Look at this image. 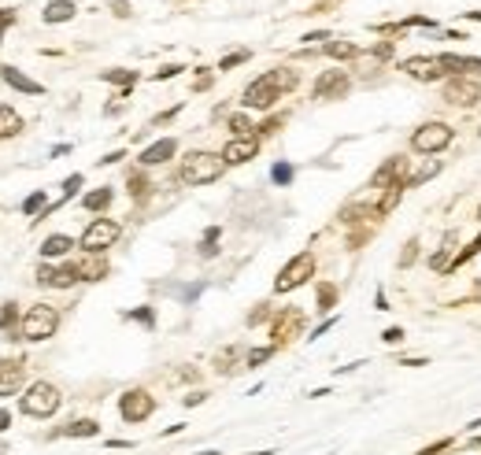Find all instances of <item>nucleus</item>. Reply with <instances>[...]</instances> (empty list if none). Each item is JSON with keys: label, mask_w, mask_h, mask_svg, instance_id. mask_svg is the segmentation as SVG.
Here are the masks:
<instances>
[{"label": "nucleus", "mask_w": 481, "mask_h": 455, "mask_svg": "<svg viewBox=\"0 0 481 455\" xmlns=\"http://www.w3.org/2000/svg\"><path fill=\"white\" fill-rule=\"evenodd\" d=\"M296 82H300V74H296L293 67H278V71H267V74H259L256 82H248L244 96H241V104L248 111H271L278 100H281V93H289Z\"/></svg>", "instance_id": "nucleus-1"}, {"label": "nucleus", "mask_w": 481, "mask_h": 455, "mask_svg": "<svg viewBox=\"0 0 481 455\" xmlns=\"http://www.w3.org/2000/svg\"><path fill=\"white\" fill-rule=\"evenodd\" d=\"M222 171H226V163L219 152H189L181 159V182L186 185H211L222 178Z\"/></svg>", "instance_id": "nucleus-2"}, {"label": "nucleus", "mask_w": 481, "mask_h": 455, "mask_svg": "<svg viewBox=\"0 0 481 455\" xmlns=\"http://www.w3.org/2000/svg\"><path fill=\"white\" fill-rule=\"evenodd\" d=\"M452 141H455V129L448 126V122H441V119H434V122H422V126L411 134V152H419V156H437V152H444Z\"/></svg>", "instance_id": "nucleus-3"}, {"label": "nucleus", "mask_w": 481, "mask_h": 455, "mask_svg": "<svg viewBox=\"0 0 481 455\" xmlns=\"http://www.w3.org/2000/svg\"><path fill=\"white\" fill-rule=\"evenodd\" d=\"M60 403H63V396L52 381H34L23 396V411L34 415V418H52L60 411Z\"/></svg>", "instance_id": "nucleus-4"}, {"label": "nucleus", "mask_w": 481, "mask_h": 455, "mask_svg": "<svg viewBox=\"0 0 481 455\" xmlns=\"http://www.w3.org/2000/svg\"><path fill=\"white\" fill-rule=\"evenodd\" d=\"M60 330V311L52 304H38L23 315V340H48Z\"/></svg>", "instance_id": "nucleus-5"}, {"label": "nucleus", "mask_w": 481, "mask_h": 455, "mask_svg": "<svg viewBox=\"0 0 481 455\" xmlns=\"http://www.w3.org/2000/svg\"><path fill=\"white\" fill-rule=\"evenodd\" d=\"M307 278H315V252H296L274 278V292H293L300 289Z\"/></svg>", "instance_id": "nucleus-6"}, {"label": "nucleus", "mask_w": 481, "mask_h": 455, "mask_svg": "<svg viewBox=\"0 0 481 455\" xmlns=\"http://www.w3.org/2000/svg\"><path fill=\"white\" fill-rule=\"evenodd\" d=\"M152 411H156V396L148 393V388H126V393L119 396V415H123V422H145V418H152Z\"/></svg>", "instance_id": "nucleus-7"}, {"label": "nucleus", "mask_w": 481, "mask_h": 455, "mask_svg": "<svg viewBox=\"0 0 481 455\" xmlns=\"http://www.w3.org/2000/svg\"><path fill=\"white\" fill-rule=\"evenodd\" d=\"M119 234H123V226L115 222V219H93L86 226V234H81L78 245L86 248V252H104V248H111L115 241H119Z\"/></svg>", "instance_id": "nucleus-8"}, {"label": "nucleus", "mask_w": 481, "mask_h": 455, "mask_svg": "<svg viewBox=\"0 0 481 455\" xmlns=\"http://www.w3.org/2000/svg\"><path fill=\"white\" fill-rule=\"evenodd\" d=\"M441 96H444V104H452V108H474L481 100V86L474 82V78H467V74H452L444 82Z\"/></svg>", "instance_id": "nucleus-9"}, {"label": "nucleus", "mask_w": 481, "mask_h": 455, "mask_svg": "<svg viewBox=\"0 0 481 455\" xmlns=\"http://www.w3.org/2000/svg\"><path fill=\"white\" fill-rule=\"evenodd\" d=\"M300 330H304V311L300 307H285V311H278L274 322H271V345L285 348L293 337H300Z\"/></svg>", "instance_id": "nucleus-10"}, {"label": "nucleus", "mask_w": 481, "mask_h": 455, "mask_svg": "<svg viewBox=\"0 0 481 455\" xmlns=\"http://www.w3.org/2000/svg\"><path fill=\"white\" fill-rule=\"evenodd\" d=\"M348 89H352V78H348L344 71H322L311 86V96L315 100H341Z\"/></svg>", "instance_id": "nucleus-11"}, {"label": "nucleus", "mask_w": 481, "mask_h": 455, "mask_svg": "<svg viewBox=\"0 0 481 455\" xmlns=\"http://www.w3.org/2000/svg\"><path fill=\"white\" fill-rule=\"evenodd\" d=\"M400 71L407 78H414V82H426V86H434L444 78V67H441V59L437 56H407L400 63Z\"/></svg>", "instance_id": "nucleus-12"}, {"label": "nucleus", "mask_w": 481, "mask_h": 455, "mask_svg": "<svg viewBox=\"0 0 481 455\" xmlns=\"http://www.w3.org/2000/svg\"><path fill=\"white\" fill-rule=\"evenodd\" d=\"M219 156H222V163H226V167H241V163H248V159H256V156H259V137L248 134V137H234V141H226Z\"/></svg>", "instance_id": "nucleus-13"}, {"label": "nucleus", "mask_w": 481, "mask_h": 455, "mask_svg": "<svg viewBox=\"0 0 481 455\" xmlns=\"http://www.w3.org/2000/svg\"><path fill=\"white\" fill-rule=\"evenodd\" d=\"M404 171H407V159H404V156H389L385 163L374 171L370 185H374V189H389V185H396V182H407Z\"/></svg>", "instance_id": "nucleus-14"}, {"label": "nucleus", "mask_w": 481, "mask_h": 455, "mask_svg": "<svg viewBox=\"0 0 481 455\" xmlns=\"http://www.w3.org/2000/svg\"><path fill=\"white\" fill-rule=\"evenodd\" d=\"M38 282L41 285H48V289H71L74 282H81L78 278V267L74 263H67V267H38Z\"/></svg>", "instance_id": "nucleus-15"}, {"label": "nucleus", "mask_w": 481, "mask_h": 455, "mask_svg": "<svg viewBox=\"0 0 481 455\" xmlns=\"http://www.w3.org/2000/svg\"><path fill=\"white\" fill-rule=\"evenodd\" d=\"M174 152H178V141L174 137H163L156 144H148V149L137 156V163L141 167H159V163H167V159H174Z\"/></svg>", "instance_id": "nucleus-16"}, {"label": "nucleus", "mask_w": 481, "mask_h": 455, "mask_svg": "<svg viewBox=\"0 0 481 455\" xmlns=\"http://www.w3.org/2000/svg\"><path fill=\"white\" fill-rule=\"evenodd\" d=\"M74 267H78V278H81V282H101V278H108V259H104V252H86Z\"/></svg>", "instance_id": "nucleus-17"}, {"label": "nucleus", "mask_w": 481, "mask_h": 455, "mask_svg": "<svg viewBox=\"0 0 481 455\" xmlns=\"http://www.w3.org/2000/svg\"><path fill=\"white\" fill-rule=\"evenodd\" d=\"M441 67L452 74H477L481 78V59L477 56H455V52H441Z\"/></svg>", "instance_id": "nucleus-18"}, {"label": "nucleus", "mask_w": 481, "mask_h": 455, "mask_svg": "<svg viewBox=\"0 0 481 455\" xmlns=\"http://www.w3.org/2000/svg\"><path fill=\"white\" fill-rule=\"evenodd\" d=\"M0 78L11 86V89H19V93H26V96H41L45 93V86L41 82H34V78H26L19 67H0Z\"/></svg>", "instance_id": "nucleus-19"}, {"label": "nucleus", "mask_w": 481, "mask_h": 455, "mask_svg": "<svg viewBox=\"0 0 481 455\" xmlns=\"http://www.w3.org/2000/svg\"><path fill=\"white\" fill-rule=\"evenodd\" d=\"M455 241H459V234H455V230H448V234H444V241H441V248H434V255H429V267H434L437 274H448V267H452Z\"/></svg>", "instance_id": "nucleus-20"}, {"label": "nucleus", "mask_w": 481, "mask_h": 455, "mask_svg": "<svg viewBox=\"0 0 481 455\" xmlns=\"http://www.w3.org/2000/svg\"><path fill=\"white\" fill-rule=\"evenodd\" d=\"M23 359H0V396H11V388L23 381Z\"/></svg>", "instance_id": "nucleus-21"}, {"label": "nucleus", "mask_w": 481, "mask_h": 455, "mask_svg": "<svg viewBox=\"0 0 481 455\" xmlns=\"http://www.w3.org/2000/svg\"><path fill=\"white\" fill-rule=\"evenodd\" d=\"M74 11H78V8L71 4V0H52V4H48V8L41 11V19L56 26V23H67V19H74Z\"/></svg>", "instance_id": "nucleus-22"}, {"label": "nucleus", "mask_w": 481, "mask_h": 455, "mask_svg": "<svg viewBox=\"0 0 481 455\" xmlns=\"http://www.w3.org/2000/svg\"><path fill=\"white\" fill-rule=\"evenodd\" d=\"M74 248V241L67 234H52V237H45V245H41V255L45 259H60V255H67Z\"/></svg>", "instance_id": "nucleus-23"}, {"label": "nucleus", "mask_w": 481, "mask_h": 455, "mask_svg": "<svg viewBox=\"0 0 481 455\" xmlns=\"http://www.w3.org/2000/svg\"><path fill=\"white\" fill-rule=\"evenodd\" d=\"M63 437H78V441L101 437V422H96V418H78V422H71V426L63 430Z\"/></svg>", "instance_id": "nucleus-24"}, {"label": "nucleus", "mask_w": 481, "mask_h": 455, "mask_svg": "<svg viewBox=\"0 0 481 455\" xmlns=\"http://www.w3.org/2000/svg\"><path fill=\"white\" fill-rule=\"evenodd\" d=\"M101 82L123 86V89L130 93V89H134V82H137V71H126V67H111V71H101Z\"/></svg>", "instance_id": "nucleus-25"}, {"label": "nucleus", "mask_w": 481, "mask_h": 455, "mask_svg": "<svg viewBox=\"0 0 481 455\" xmlns=\"http://www.w3.org/2000/svg\"><path fill=\"white\" fill-rule=\"evenodd\" d=\"M326 56H334V59H356V56H363V48L352 45V41H326Z\"/></svg>", "instance_id": "nucleus-26"}, {"label": "nucleus", "mask_w": 481, "mask_h": 455, "mask_svg": "<svg viewBox=\"0 0 481 455\" xmlns=\"http://www.w3.org/2000/svg\"><path fill=\"white\" fill-rule=\"evenodd\" d=\"M19 129H23V119L15 115L8 104H0V137H11V134H19Z\"/></svg>", "instance_id": "nucleus-27"}, {"label": "nucleus", "mask_w": 481, "mask_h": 455, "mask_svg": "<svg viewBox=\"0 0 481 455\" xmlns=\"http://www.w3.org/2000/svg\"><path fill=\"white\" fill-rule=\"evenodd\" d=\"M111 197H115V192L104 185V189H93V192H86V200H81V207H86V211H104L108 204H111Z\"/></svg>", "instance_id": "nucleus-28"}, {"label": "nucleus", "mask_w": 481, "mask_h": 455, "mask_svg": "<svg viewBox=\"0 0 481 455\" xmlns=\"http://www.w3.org/2000/svg\"><path fill=\"white\" fill-rule=\"evenodd\" d=\"M126 185H130V197H134V200H145V197H148V189H152V182H148V178H145L141 171L130 174V178H126Z\"/></svg>", "instance_id": "nucleus-29"}, {"label": "nucleus", "mask_w": 481, "mask_h": 455, "mask_svg": "<svg viewBox=\"0 0 481 455\" xmlns=\"http://www.w3.org/2000/svg\"><path fill=\"white\" fill-rule=\"evenodd\" d=\"M337 304V285L334 282H319V307L315 311H329Z\"/></svg>", "instance_id": "nucleus-30"}, {"label": "nucleus", "mask_w": 481, "mask_h": 455, "mask_svg": "<svg viewBox=\"0 0 481 455\" xmlns=\"http://www.w3.org/2000/svg\"><path fill=\"white\" fill-rule=\"evenodd\" d=\"M15 322H19V311H15V304H4L0 307V333H15ZM11 340V337H8Z\"/></svg>", "instance_id": "nucleus-31"}, {"label": "nucleus", "mask_w": 481, "mask_h": 455, "mask_svg": "<svg viewBox=\"0 0 481 455\" xmlns=\"http://www.w3.org/2000/svg\"><path fill=\"white\" fill-rule=\"evenodd\" d=\"M437 171H441V163H437V159H434V163H426L422 171H414V174L407 178V182H404V185H407V189H414V185H422V182H429V178H434Z\"/></svg>", "instance_id": "nucleus-32"}, {"label": "nucleus", "mask_w": 481, "mask_h": 455, "mask_svg": "<svg viewBox=\"0 0 481 455\" xmlns=\"http://www.w3.org/2000/svg\"><path fill=\"white\" fill-rule=\"evenodd\" d=\"M219 237H222L219 226H211V230L204 234V241H200V255H204V259H211L215 252H219V248H215V245H219Z\"/></svg>", "instance_id": "nucleus-33"}, {"label": "nucleus", "mask_w": 481, "mask_h": 455, "mask_svg": "<svg viewBox=\"0 0 481 455\" xmlns=\"http://www.w3.org/2000/svg\"><path fill=\"white\" fill-rule=\"evenodd\" d=\"M248 48H241V52H230V56H222L219 59V71H234V67H241V63H248Z\"/></svg>", "instance_id": "nucleus-34"}, {"label": "nucleus", "mask_w": 481, "mask_h": 455, "mask_svg": "<svg viewBox=\"0 0 481 455\" xmlns=\"http://www.w3.org/2000/svg\"><path fill=\"white\" fill-rule=\"evenodd\" d=\"M48 207V197H45V192H30V197L23 200V211H26V215H38V211H45Z\"/></svg>", "instance_id": "nucleus-35"}, {"label": "nucleus", "mask_w": 481, "mask_h": 455, "mask_svg": "<svg viewBox=\"0 0 481 455\" xmlns=\"http://www.w3.org/2000/svg\"><path fill=\"white\" fill-rule=\"evenodd\" d=\"M293 174H296V171H293V163H274V167H271L274 185H289V182H293Z\"/></svg>", "instance_id": "nucleus-36"}, {"label": "nucleus", "mask_w": 481, "mask_h": 455, "mask_svg": "<svg viewBox=\"0 0 481 455\" xmlns=\"http://www.w3.org/2000/svg\"><path fill=\"white\" fill-rule=\"evenodd\" d=\"M455 444V437H441V441H434V444H426V448H419L414 455H441V451H448Z\"/></svg>", "instance_id": "nucleus-37"}, {"label": "nucleus", "mask_w": 481, "mask_h": 455, "mask_svg": "<svg viewBox=\"0 0 481 455\" xmlns=\"http://www.w3.org/2000/svg\"><path fill=\"white\" fill-rule=\"evenodd\" d=\"M274 352H278L274 345H267V348H252V352H248V359H244V363H248V367H259V363H267Z\"/></svg>", "instance_id": "nucleus-38"}, {"label": "nucleus", "mask_w": 481, "mask_h": 455, "mask_svg": "<svg viewBox=\"0 0 481 455\" xmlns=\"http://www.w3.org/2000/svg\"><path fill=\"white\" fill-rule=\"evenodd\" d=\"M230 129H234L237 137H248V129H256V126H252L248 115H230Z\"/></svg>", "instance_id": "nucleus-39"}, {"label": "nucleus", "mask_w": 481, "mask_h": 455, "mask_svg": "<svg viewBox=\"0 0 481 455\" xmlns=\"http://www.w3.org/2000/svg\"><path fill=\"white\" fill-rule=\"evenodd\" d=\"M181 71H186V67H181V63H167V67H159L152 78H156V82H167V78H178Z\"/></svg>", "instance_id": "nucleus-40"}, {"label": "nucleus", "mask_w": 481, "mask_h": 455, "mask_svg": "<svg viewBox=\"0 0 481 455\" xmlns=\"http://www.w3.org/2000/svg\"><path fill=\"white\" fill-rule=\"evenodd\" d=\"M414 259H419V241H414V237H411V241H407V248L400 252V267H411V263H414Z\"/></svg>", "instance_id": "nucleus-41"}, {"label": "nucleus", "mask_w": 481, "mask_h": 455, "mask_svg": "<svg viewBox=\"0 0 481 455\" xmlns=\"http://www.w3.org/2000/svg\"><path fill=\"white\" fill-rule=\"evenodd\" d=\"M381 340H385V345H404L407 333H404V326H389L385 333H381Z\"/></svg>", "instance_id": "nucleus-42"}, {"label": "nucleus", "mask_w": 481, "mask_h": 455, "mask_svg": "<svg viewBox=\"0 0 481 455\" xmlns=\"http://www.w3.org/2000/svg\"><path fill=\"white\" fill-rule=\"evenodd\" d=\"M81 182H86V178H81V174H71V178H67V182H63V200H71V197H74V192L81 189Z\"/></svg>", "instance_id": "nucleus-43"}, {"label": "nucleus", "mask_w": 481, "mask_h": 455, "mask_svg": "<svg viewBox=\"0 0 481 455\" xmlns=\"http://www.w3.org/2000/svg\"><path fill=\"white\" fill-rule=\"evenodd\" d=\"M126 318H137V322H145V326H148V330H152V326H156V318H152V307H141V311H130Z\"/></svg>", "instance_id": "nucleus-44"}, {"label": "nucleus", "mask_w": 481, "mask_h": 455, "mask_svg": "<svg viewBox=\"0 0 481 455\" xmlns=\"http://www.w3.org/2000/svg\"><path fill=\"white\" fill-rule=\"evenodd\" d=\"M281 122H285V115H274V119H267V122L259 126V134H263V137H267V134H278Z\"/></svg>", "instance_id": "nucleus-45"}, {"label": "nucleus", "mask_w": 481, "mask_h": 455, "mask_svg": "<svg viewBox=\"0 0 481 455\" xmlns=\"http://www.w3.org/2000/svg\"><path fill=\"white\" fill-rule=\"evenodd\" d=\"M267 315H271V311H267V304H259V307H256V311H252V315H248V326H259V322H263V318H267Z\"/></svg>", "instance_id": "nucleus-46"}, {"label": "nucleus", "mask_w": 481, "mask_h": 455, "mask_svg": "<svg viewBox=\"0 0 481 455\" xmlns=\"http://www.w3.org/2000/svg\"><path fill=\"white\" fill-rule=\"evenodd\" d=\"M208 400V393H189L186 396V408H196V403H204Z\"/></svg>", "instance_id": "nucleus-47"}, {"label": "nucleus", "mask_w": 481, "mask_h": 455, "mask_svg": "<svg viewBox=\"0 0 481 455\" xmlns=\"http://www.w3.org/2000/svg\"><path fill=\"white\" fill-rule=\"evenodd\" d=\"M15 23V11H8V8H0V30L4 26H11Z\"/></svg>", "instance_id": "nucleus-48"}, {"label": "nucleus", "mask_w": 481, "mask_h": 455, "mask_svg": "<svg viewBox=\"0 0 481 455\" xmlns=\"http://www.w3.org/2000/svg\"><path fill=\"white\" fill-rule=\"evenodd\" d=\"M4 430H11V411L0 408V433H4Z\"/></svg>", "instance_id": "nucleus-49"}, {"label": "nucleus", "mask_w": 481, "mask_h": 455, "mask_svg": "<svg viewBox=\"0 0 481 455\" xmlns=\"http://www.w3.org/2000/svg\"><path fill=\"white\" fill-rule=\"evenodd\" d=\"M193 89H211V74H200V78L193 82Z\"/></svg>", "instance_id": "nucleus-50"}, {"label": "nucleus", "mask_w": 481, "mask_h": 455, "mask_svg": "<svg viewBox=\"0 0 481 455\" xmlns=\"http://www.w3.org/2000/svg\"><path fill=\"white\" fill-rule=\"evenodd\" d=\"M111 8H115V15H130V4H126V0H115Z\"/></svg>", "instance_id": "nucleus-51"}, {"label": "nucleus", "mask_w": 481, "mask_h": 455, "mask_svg": "<svg viewBox=\"0 0 481 455\" xmlns=\"http://www.w3.org/2000/svg\"><path fill=\"white\" fill-rule=\"evenodd\" d=\"M119 159H126V152H111V156L101 159V163H119Z\"/></svg>", "instance_id": "nucleus-52"}, {"label": "nucleus", "mask_w": 481, "mask_h": 455, "mask_svg": "<svg viewBox=\"0 0 481 455\" xmlns=\"http://www.w3.org/2000/svg\"><path fill=\"white\" fill-rule=\"evenodd\" d=\"M304 41H329V34H326V30H319V34H307Z\"/></svg>", "instance_id": "nucleus-53"}, {"label": "nucleus", "mask_w": 481, "mask_h": 455, "mask_svg": "<svg viewBox=\"0 0 481 455\" xmlns=\"http://www.w3.org/2000/svg\"><path fill=\"white\" fill-rule=\"evenodd\" d=\"M467 19H474V23H481V11H467Z\"/></svg>", "instance_id": "nucleus-54"}, {"label": "nucleus", "mask_w": 481, "mask_h": 455, "mask_svg": "<svg viewBox=\"0 0 481 455\" xmlns=\"http://www.w3.org/2000/svg\"><path fill=\"white\" fill-rule=\"evenodd\" d=\"M470 444H474V448H481V433H474V437H470Z\"/></svg>", "instance_id": "nucleus-55"}, {"label": "nucleus", "mask_w": 481, "mask_h": 455, "mask_svg": "<svg viewBox=\"0 0 481 455\" xmlns=\"http://www.w3.org/2000/svg\"><path fill=\"white\" fill-rule=\"evenodd\" d=\"M248 455H274V451H248Z\"/></svg>", "instance_id": "nucleus-56"}, {"label": "nucleus", "mask_w": 481, "mask_h": 455, "mask_svg": "<svg viewBox=\"0 0 481 455\" xmlns=\"http://www.w3.org/2000/svg\"><path fill=\"white\" fill-rule=\"evenodd\" d=\"M477 134H481V129H477Z\"/></svg>", "instance_id": "nucleus-57"}]
</instances>
